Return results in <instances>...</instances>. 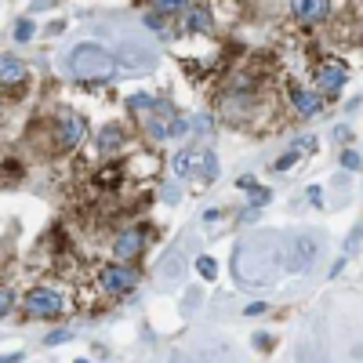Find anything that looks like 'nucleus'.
Instances as JSON below:
<instances>
[{"label":"nucleus","instance_id":"30","mask_svg":"<svg viewBox=\"0 0 363 363\" xmlns=\"http://www.w3.org/2000/svg\"><path fill=\"white\" fill-rule=\"evenodd\" d=\"M73 334L69 331H55V334H48V345H62V342H69Z\"/></svg>","mask_w":363,"mask_h":363},{"label":"nucleus","instance_id":"26","mask_svg":"<svg viewBox=\"0 0 363 363\" xmlns=\"http://www.w3.org/2000/svg\"><path fill=\"white\" fill-rule=\"evenodd\" d=\"M33 37V22L30 19H19L15 22V40H30Z\"/></svg>","mask_w":363,"mask_h":363},{"label":"nucleus","instance_id":"22","mask_svg":"<svg viewBox=\"0 0 363 363\" xmlns=\"http://www.w3.org/2000/svg\"><path fill=\"white\" fill-rule=\"evenodd\" d=\"M342 167H345V171H360V167H363V157H360V153H353V149H345V153H342Z\"/></svg>","mask_w":363,"mask_h":363},{"label":"nucleus","instance_id":"36","mask_svg":"<svg viewBox=\"0 0 363 363\" xmlns=\"http://www.w3.org/2000/svg\"><path fill=\"white\" fill-rule=\"evenodd\" d=\"M22 360V353H4V363H19Z\"/></svg>","mask_w":363,"mask_h":363},{"label":"nucleus","instance_id":"3","mask_svg":"<svg viewBox=\"0 0 363 363\" xmlns=\"http://www.w3.org/2000/svg\"><path fill=\"white\" fill-rule=\"evenodd\" d=\"M22 313L26 316H37V320H51V316L66 313V295H62L59 287H51V284L33 287L30 295L22 298Z\"/></svg>","mask_w":363,"mask_h":363},{"label":"nucleus","instance_id":"7","mask_svg":"<svg viewBox=\"0 0 363 363\" xmlns=\"http://www.w3.org/2000/svg\"><path fill=\"white\" fill-rule=\"evenodd\" d=\"M117 62L128 66V69H153L157 66V55H153L146 44H138V40H124L117 48Z\"/></svg>","mask_w":363,"mask_h":363},{"label":"nucleus","instance_id":"33","mask_svg":"<svg viewBox=\"0 0 363 363\" xmlns=\"http://www.w3.org/2000/svg\"><path fill=\"white\" fill-rule=\"evenodd\" d=\"M164 197H167V204H178V189L175 186H164Z\"/></svg>","mask_w":363,"mask_h":363},{"label":"nucleus","instance_id":"12","mask_svg":"<svg viewBox=\"0 0 363 363\" xmlns=\"http://www.w3.org/2000/svg\"><path fill=\"white\" fill-rule=\"evenodd\" d=\"M146 247V240H142V233L138 229H128V233H120L117 236V244H113V255L120 258V262H128V258H135L138 251Z\"/></svg>","mask_w":363,"mask_h":363},{"label":"nucleus","instance_id":"17","mask_svg":"<svg viewBox=\"0 0 363 363\" xmlns=\"http://www.w3.org/2000/svg\"><path fill=\"white\" fill-rule=\"evenodd\" d=\"M193 160H197V149H182L178 157H175V164H171V167H175V175L186 178V175L193 171Z\"/></svg>","mask_w":363,"mask_h":363},{"label":"nucleus","instance_id":"16","mask_svg":"<svg viewBox=\"0 0 363 363\" xmlns=\"http://www.w3.org/2000/svg\"><path fill=\"white\" fill-rule=\"evenodd\" d=\"M240 189H247V197H251V207H265L269 204V189H262V186H255V178H240L236 182Z\"/></svg>","mask_w":363,"mask_h":363},{"label":"nucleus","instance_id":"8","mask_svg":"<svg viewBox=\"0 0 363 363\" xmlns=\"http://www.w3.org/2000/svg\"><path fill=\"white\" fill-rule=\"evenodd\" d=\"M342 84H345V66H342V62L327 59V62L316 66V88L324 91L327 99H334V95L342 91Z\"/></svg>","mask_w":363,"mask_h":363},{"label":"nucleus","instance_id":"10","mask_svg":"<svg viewBox=\"0 0 363 363\" xmlns=\"http://www.w3.org/2000/svg\"><path fill=\"white\" fill-rule=\"evenodd\" d=\"M215 175H218V157H215L211 149H200V153H197V160H193L189 178H193V182H200V186H211Z\"/></svg>","mask_w":363,"mask_h":363},{"label":"nucleus","instance_id":"15","mask_svg":"<svg viewBox=\"0 0 363 363\" xmlns=\"http://www.w3.org/2000/svg\"><path fill=\"white\" fill-rule=\"evenodd\" d=\"M207 30H211V15H207V8H189L186 33H207Z\"/></svg>","mask_w":363,"mask_h":363},{"label":"nucleus","instance_id":"6","mask_svg":"<svg viewBox=\"0 0 363 363\" xmlns=\"http://www.w3.org/2000/svg\"><path fill=\"white\" fill-rule=\"evenodd\" d=\"M55 138H59L62 149H77L84 138H88V120L80 113H62L59 124H55Z\"/></svg>","mask_w":363,"mask_h":363},{"label":"nucleus","instance_id":"21","mask_svg":"<svg viewBox=\"0 0 363 363\" xmlns=\"http://www.w3.org/2000/svg\"><path fill=\"white\" fill-rule=\"evenodd\" d=\"M298 157H302V153H298V146H291V149H287V153H284V157L276 160L273 167H276V171H291V167L298 164Z\"/></svg>","mask_w":363,"mask_h":363},{"label":"nucleus","instance_id":"35","mask_svg":"<svg viewBox=\"0 0 363 363\" xmlns=\"http://www.w3.org/2000/svg\"><path fill=\"white\" fill-rule=\"evenodd\" d=\"M218 218H222V207H211V211L204 215V222H218Z\"/></svg>","mask_w":363,"mask_h":363},{"label":"nucleus","instance_id":"37","mask_svg":"<svg viewBox=\"0 0 363 363\" xmlns=\"http://www.w3.org/2000/svg\"><path fill=\"white\" fill-rule=\"evenodd\" d=\"M77 363H88V360H77Z\"/></svg>","mask_w":363,"mask_h":363},{"label":"nucleus","instance_id":"11","mask_svg":"<svg viewBox=\"0 0 363 363\" xmlns=\"http://www.w3.org/2000/svg\"><path fill=\"white\" fill-rule=\"evenodd\" d=\"M182 276H186V255L175 247L171 255L164 258V265H160V280H164L167 287H175V284H182Z\"/></svg>","mask_w":363,"mask_h":363},{"label":"nucleus","instance_id":"18","mask_svg":"<svg viewBox=\"0 0 363 363\" xmlns=\"http://www.w3.org/2000/svg\"><path fill=\"white\" fill-rule=\"evenodd\" d=\"M182 8H189V0H153V11H160V15H175Z\"/></svg>","mask_w":363,"mask_h":363},{"label":"nucleus","instance_id":"9","mask_svg":"<svg viewBox=\"0 0 363 363\" xmlns=\"http://www.w3.org/2000/svg\"><path fill=\"white\" fill-rule=\"evenodd\" d=\"M291 15L302 26H320L331 15V0H291Z\"/></svg>","mask_w":363,"mask_h":363},{"label":"nucleus","instance_id":"24","mask_svg":"<svg viewBox=\"0 0 363 363\" xmlns=\"http://www.w3.org/2000/svg\"><path fill=\"white\" fill-rule=\"evenodd\" d=\"M146 26H153L157 33H164V37H167V22H164L160 11H149V15H146Z\"/></svg>","mask_w":363,"mask_h":363},{"label":"nucleus","instance_id":"34","mask_svg":"<svg viewBox=\"0 0 363 363\" xmlns=\"http://www.w3.org/2000/svg\"><path fill=\"white\" fill-rule=\"evenodd\" d=\"M295 146H298V149H316V138H298Z\"/></svg>","mask_w":363,"mask_h":363},{"label":"nucleus","instance_id":"32","mask_svg":"<svg viewBox=\"0 0 363 363\" xmlns=\"http://www.w3.org/2000/svg\"><path fill=\"white\" fill-rule=\"evenodd\" d=\"M244 313H247V316H262V313H265V302H251Z\"/></svg>","mask_w":363,"mask_h":363},{"label":"nucleus","instance_id":"5","mask_svg":"<svg viewBox=\"0 0 363 363\" xmlns=\"http://www.w3.org/2000/svg\"><path fill=\"white\" fill-rule=\"evenodd\" d=\"M99 284L109 291V295H128V291H135V284H138V273L128 262H106L99 269Z\"/></svg>","mask_w":363,"mask_h":363},{"label":"nucleus","instance_id":"14","mask_svg":"<svg viewBox=\"0 0 363 363\" xmlns=\"http://www.w3.org/2000/svg\"><path fill=\"white\" fill-rule=\"evenodd\" d=\"M291 102H295V109L302 117H316L320 109H324V102L316 99L313 91H305V88H298V84H291Z\"/></svg>","mask_w":363,"mask_h":363},{"label":"nucleus","instance_id":"28","mask_svg":"<svg viewBox=\"0 0 363 363\" xmlns=\"http://www.w3.org/2000/svg\"><path fill=\"white\" fill-rule=\"evenodd\" d=\"M117 178H120V167H109V171H102V175H99L102 186H117Z\"/></svg>","mask_w":363,"mask_h":363},{"label":"nucleus","instance_id":"2","mask_svg":"<svg viewBox=\"0 0 363 363\" xmlns=\"http://www.w3.org/2000/svg\"><path fill=\"white\" fill-rule=\"evenodd\" d=\"M66 66H69V73L73 77L91 80V77H106L109 69L117 66V55H109L99 44H80V48H73L66 55Z\"/></svg>","mask_w":363,"mask_h":363},{"label":"nucleus","instance_id":"31","mask_svg":"<svg viewBox=\"0 0 363 363\" xmlns=\"http://www.w3.org/2000/svg\"><path fill=\"white\" fill-rule=\"evenodd\" d=\"M309 200H313V207H320V204H324V189H320V186H309Z\"/></svg>","mask_w":363,"mask_h":363},{"label":"nucleus","instance_id":"25","mask_svg":"<svg viewBox=\"0 0 363 363\" xmlns=\"http://www.w3.org/2000/svg\"><path fill=\"white\" fill-rule=\"evenodd\" d=\"M360 236H363V226H353V233H349V244H345V258H349V255H356Z\"/></svg>","mask_w":363,"mask_h":363},{"label":"nucleus","instance_id":"19","mask_svg":"<svg viewBox=\"0 0 363 363\" xmlns=\"http://www.w3.org/2000/svg\"><path fill=\"white\" fill-rule=\"evenodd\" d=\"M197 273L204 276V280H215V276H218V265H215V258L200 255V258H197Z\"/></svg>","mask_w":363,"mask_h":363},{"label":"nucleus","instance_id":"1","mask_svg":"<svg viewBox=\"0 0 363 363\" xmlns=\"http://www.w3.org/2000/svg\"><path fill=\"white\" fill-rule=\"evenodd\" d=\"M287 269V247L276 233L244 240L233 255V276L240 287H273L280 280V273Z\"/></svg>","mask_w":363,"mask_h":363},{"label":"nucleus","instance_id":"29","mask_svg":"<svg viewBox=\"0 0 363 363\" xmlns=\"http://www.w3.org/2000/svg\"><path fill=\"white\" fill-rule=\"evenodd\" d=\"M11 305H15V291H4V298H0V313H11Z\"/></svg>","mask_w":363,"mask_h":363},{"label":"nucleus","instance_id":"23","mask_svg":"<svg viewBox=\"0 0 363 363\" xmlns=\"http://www.w3.org/2000/svg\"><path fill=\"white\" fill-rule=\"evenodd\" d=\"M131 109H135V113H138V109H142V113H146V109H153V106H157V99H149V95H142V91H138V95H131Z\"/></svg>","mask_w":363,"mask_h":363},{"label":"nucleus","instance_id":"20","mask_svg":"<svg viewBox=\"0 0 363 363\" xmlns=\"http://www.w3.org/2000/svg\"><path fill=\"white\" fill-rule=\"evenodd\" d=\"M200 302H204V291H197V287H193V291H186V302H182V313H186V316H193V309H200Z\"/></svg>","mask_w":363,"mask_h":363},{"label":"nucleus","instance_id":"13","mask_svg":"<svg viewBox=\"0 0 363 363\" xmlns=\"http://www.w3.org/2000/svg\"><path fill=\"white\" fill-rule=\"evenodd\" d=\"M0 80H4V88L11 91L15 88V84H22L26 80V62L22 59H15V55H4V59H0Z\"/></svg>","mask_w":363,"mask_h":363},{"label":"nucleus","instance_id":"4","mask_svg":"<svg viewBox=\"0 0 363 363\" xmlns=\"http://www.w3.org/2000/svg\"><path fill=\"white\" fill-rule=\"evenodd\" d=\"M320 262V240L316 236H295L287 244V273H309Z\"/></svg>","mask_w":363,"mask_h":363},{"label":"nucleus","instance_id":"27","mask_svg":"<svg viewBox=\"0 0 363 363\" xmlns=\"http://www.w3.org/2000/svg\"><path fill=\"white\" fill-rule=\"evenodd\" d=\"M113 146H120V131L117 128H106L102 131V149H113Z\"/></svg>","mask_w":363,"mask_h":363}]
</instances>
